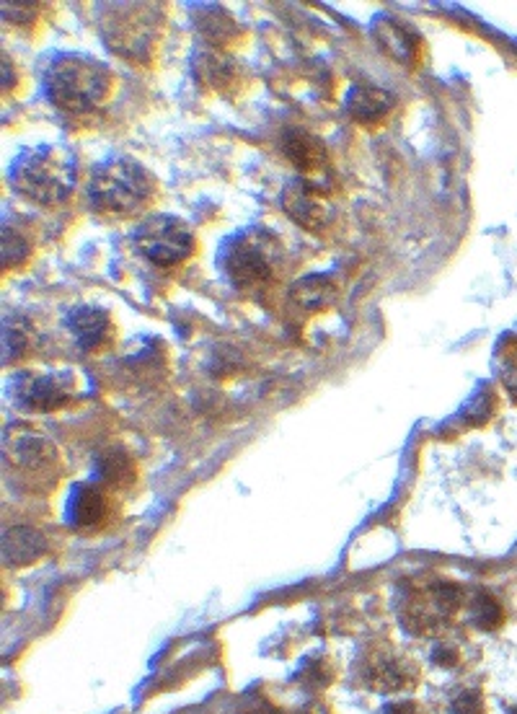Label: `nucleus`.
I'll use <instances>...</instances> for the list:
<instances>
[{"mask_svg": "<svg viewBox=\"0 0 517 714\" xmlns=\"http://www.w3.org/2000/svg\"><path fill=\"white\" fill-rule=\"evenodd\" d=\"M114 73L83 52H57L42 70V96L63 114L86 117L112 99Z\"/></svg>", "mask_w": 517, "mask_h": 714, "instance_id": "f257e3e1", "label": "nucleus"}, {"mask_svg": "<svg viewBox=\"0 0 517 714\" xmlns=\"http://www.w3.org/2000/svg\"><path fill=\"white\" fill-rule=\"evenodd\" d=\"M8 184L29 202L63 205L78 184V158L65 145H34L13 158Z\"/></svg>", "mask_w": 517, "mask_h": 714, "instance_id": "f03ea898", "label": "nucleus"}, {"mask_svg": "<svg viewBox=\"0 0 517 714\" xmlns=\"http://www.w3.org/2000/svg\"><path fill=\"white\" fill-rule=\"evenodd\" d=\"M156 195V176L135 158L112 156L91 169L88 202L104 218H135Z\"/></svg>", "mask_w": 517, "mask_h": 714, "instance_id": "7ed1b4c3", "label": "nucleus"}, {"mask_svg": "<svg viewBox=\"0 0 517 714\" xmlns=\"http://www.w3.org/2000/svg\"><path fill=\"white\" fill-rule=\"evenodd\" d=\"M220 275L233 288H256L277 275L282 264V244L275 231L264 226L238 228L236 233L223 238L215 254Z\"/></svg>", "mask_w": 517, "mask_h": 714, "instance_id": "20e7f679", "label": "nucleus"}, {"mask_svg": "<svg viewBox=\"0 0 517 714\" xmlns=\"http://www.w3.org/2000/svg\"><path fill=\"white\" fill-rule=\"evenodd\" d=\"M96 26L109 50L130 63H148L158 50L163 13L156 3H101Z\"/></svg>", "mask_w": 517, "mask_h": 714, "instance_id": "39448f33", "label": "nucleus"}, {"mask_svg": "<svg viewBox=\"0 0 517 714\" xmlns=\"http://www.w3.org/2000/svg\"><path fill=\"white\" fill-rule=\"evenodd\" d=\"M132 246L140 257L156 267H176L197 249L192 228L174 215H150L132 233Z\"/></svg>", "mask_w": 517, "mask_h": 714, "instance_id": "423d86ee", "label": "nucleus"}, {"mask_svg": "<svg viewBox=\"0 0 517 714\" xmlns=\"http://www.w3.org/2000/svg\"><path fill=\"white\" fill-rule=\"evenodd\" d=\"M357 681L378 694H401L419 683V665L388 642L370 645L355 665Z\"/></svg>", "mask_w": 517, "mask_h": 714, "instance_id": "0eeeda50", "label": "nucleus"}, {"mask_svg": "<svg viewBox=\"0 0 517 714\" xmlns=\"http://www.w3.org/2000/svg\"><path fill=\"white\" fill-rule=\"evenodd\" d=\"M8 394L13 404L26 412H55L70 404L75 396L73 370H21L8 378Z\"/></svg>", "mask_w": 517, "mask_h": 714, "instance_id": "6e6552de", "label": "nucleus"}, {"mask_svg": "<svg viewBox=\"0 0 517 714\" xmlns=\"http://www.w3.org/2000/svg\"><path fill=\"white\" fill-rule=\"evenodd\" d=\"M282 210L308 231H324L334 223L337 207L329 195V187L316 182L313 176H298L282 189Z\"/></svg>", "mask_w": 517, "mask_h": 714, "instance_id": "1a4fd4ad", "label": "nucleus"}, {"mask_svg": "<svg viewBox=\"0 0 517 714\" xmlns=\"http://www.w3.org/2000/svg\"><path fill=\"white\" fill-rule=\"evenodd\" d=\"M112 513V497L109 489L99 482H81L70 489L68 505H65V520L70 528L78 531H94L101 528Z\"/></svg>", "mask_w": 517, "mask_h": 714, "instance_id": "9d476101", "label": "nucleus"}, {"mask_svg": "<svg viewBox=\"0 0 517 714\" xmlns=\"http://www.w3.org/2000/svg\"><path fill=\"white\" fill-rule=\"evenodd\" d=\"M370 34H373L380 50L396 63L417 65L422 60V37L417 34V29H412L406 21L396 19L391 13L375 16Z\"/></svg>", "mask_w": 517, "mask_h": 714, "instance_id": "9b49d317", "label": "nucleus"}, {"mask_svg": "<svg viewBox=\"0 0 517 714\" xmlns=\"http://www.w3.org/2000/svg\"><path fill=\"white\" fill-rule=\"evenodd\" d=\"M453 616L448 614L443 608V603L437 601V595L432 593V585H427L424 590H417V593L406 595L404 606L399 611V621L401 627L412 637H432V634H440L448 621Z\"/></svg>", "mask_w": 517, "mask_h": 714, "instance_id": "f8f14e48", "label": "nucleus"}, {"mask_svg": "<svg viewBox=\"0 0 517 714\" xmlns=\"http://www.w3.org/2000/svg\"><path fill=\"white\" fill-rule=\"evenodd\" d=\"M6 453L13 461V466L24 471V474L52 476V471H57L55 443L44 438L42 433H34V430L13 433Z\"/></svg>", "mask_w": 517, "mask_h": 714, "instance_id": "ddd939ff", "label": "nucleus"}, {"mask_svg": "<svg viewBox=\"0 0 517 714\" xmlns=\"http://www.w3.org/2000/svg\"><path fill=\"white\" fill-rule=\"evenodd\" d=\"M65 326L75 337L78 347L94 352L112 339V314L101 306H75L65 316Z\"/></svg>", "mask_w": 517, "mask_h": 714, "instance_id": "4468645a", "label": "nucleus"}, {"mask_svg": "<svg viewBox=\"0 0 517 714\" xmlns=\"http://www.w3.org/2000/svg\"><path fill=\"white\" fill-rule=\"evenodd\" d=\"M393 107H396V96L386 88L373 86V83H355L347 91V99H344V109H347L349 117L355 122H362V125L380 122L391 114Z\"/></svg>", "mask_w": 517, "mask_h": 714, "instance_id": "2eb2a0df", "label": "nucleus"}, {"mask_svg": "<svg viewBox=\"0 0 517 714\" xmlns=\"http://www.w3.org/2000/svg\"><path fill=\"white\" fill-rule=\"evenodd\" d=\"M94 482L101 487L112 489H127L138 479V469H135V458L122 448V445H109L101 448L94 458Z\"/></svg>", "mask_w": 517, "mask_h": 714, "instance_id": "dca6fc26", "label": "nucleus"}, {"mask_svg": "<svg viewBox=\"0 0 517 714\" xmlns=\"http://www.w3.org/2000/svg\"><path fill=\"white\" fill-rule=\"evenodd\" d=\"M197 55V52H194ZM238 68L218 47H207L194 57V78L215 94H228L238 83Z\"/></svg>", "mask_w": 517, "mask_h": 714, "instance_id": "f3484780", "label": "nucleus"}, {"mask_svg": "<svg viewBox=\"0 0 517 714\" xmlns=\"http://www.w3.org/2000/svg\"><path fill=\"white\" fill-rule=\"evenodd\" d=\"M282 153L290 158L300 176H313L326 166L324 143L311 132L300 130V127H293L282 135Z\"/></svg>", "mask_w": 517, "mask_h": 714, "instance_id": "a211bd4d", "label": "nucleus"}, {"mask_svg": "<svg viewBox=\"0 0 517 714\" xmlns=\"http://www.w3.org/2000/svg\"><path fill=\"white\" fill-rule=\"evenodd\" d=\"M47 554V539L37 528L16 526L3 533V559L11 567H26Z\"/></svg>", "mask_w": 517, "mask_h": 714, "instance_id": "6ab92c4d", "label": "nucleus"}, {"mask_svg": "<svg viewBox=\"0 0 517 714\" xmlns=\"http://www.w3.org/2000/svg\"><path fill=\"white\" fill-rule=\"evenodd\" d=\"M339 298V285L329 275H308L298 280L290 290V301L306 311L329 308Z\"/></svg>", "mask_w": 517, "mask_h": 714, "instance_id": "aec40b11", "label": "nucleus"}, {"mask_svg": "<svg viewBox=\"0 0 517 714\" xmlns=\"http://www.w3.org/2000/svg\"><path fill=\"white\" fill-rule=\"evenodd\" d=\"M200 29H202V37L210 42V47H223V44L233 42L238 34V26L236 21L228 16L225 11H220V8L210 6V13H200Z\"/></svg>", "mask_w": 517, "mask_h": 714, "instance_id": "412c9836", "label": "nucleus"}, {"mask_svg": "<svg viewBox=\"0 0 517 714\" xmlns=\"http://www.w3.org/2000/svg\"><path fill=\"white\" fill-rule=\"evenodd\" d=\"M471 621H474L481 632H494V629L505 624V608H502V603H499L492 593L481 590V593L474 595V601H471Z\"/></svg>", "mask_w": 517, "mask_h": 714, "instance_id": "4be33fe9", "label": "nucleus"}, {"mask_svg": "<svg viewBox=\"0 0 517 714\" xmlns=\"http://www.w3.org/2000/svg\"><path fill=\"white\" fill-rule=\"evenodd\" d=\"M32 345V329L26 326V321H6L3 326V363H16L19 357L26 355Z\"/></svg>", "mask_w": 517, "mask_h": 714, "instance_id": "5701e85b", "label": "nucleus"}, {"mask_svg": "<svg viewBox=\"0 0 517 714\" xmlns=\"http://www.w3.org/2000/svg\"><path fill=\"white\" fill-rule=\"evenodd\" d=\"M32 254V238L21 233L16 226H3V264L19 267Z\"/></svg>", "mask_w": 517, "mask_h": 714, "instance_id": "b1692460", "label": "nucleus"}, {"mask_svg": "<svg viewBox=\"0 0 517 714\" xmlns=\"http://www.w3.org/2000/svg\"><path fill=\"white\" fill-rule=\"evenodd\" d=\"M331 681H334V668L321 655L306 660V665L298 671V683H303L308 689H326Z\"/></svg>", "mask_w": 517, "mask_h": 714, "instance_id": "393cba45", "label": "nucleus"}, {"mask_svg": "<svg viewBox=\"0 0 517 714\" xmlns=\"http://www.w3.org/2000/svg\"><path fill=\"white\" fill-rule=\"evenodd\" d=\"M450 714H486L484 694L479 689H463L453 696Z\"/></svg>", "mask_w": 517, "mask_h": 714, "instance_id": "a878e982", "label": "nucleus"}, {"mask_svg": "<svg viewBox=\"0 0 517 714\" xmlns=\"http://www.w3.org/2000/svg\"><path fill=\"white\" fill-rule=\"evenodd\" d=\"M430 658L437 668H455V665L461 663V650L450 645V642H437V645L432 647Z\"/></svg>", "mask_w": 517, "mask_h": 714, "instance_id": "bb28decb", "label": "nucleus"}, {"mask_svg": "<svg viewBox=\"0 0 517 714\" xmlns=\"http://www.w3.org/2000/svg\"><path fill=\"white\" fill-rule=\"evenodd\" d=\"M380 714H427V709L414 699H396V702H388Z\"/></svg>", "mask_w": 517, "mask_h": 714, "instance_id": "cd10ccee", "label": "nucleus"}, {"mask_svg": "<svg viewBox=\"0 0 517 714\" xmlns=\"http://www.w3.org/2000/svg\"><path fill=\"white\" fill-rule=\"evenodd\" d=\"M275 714H282V712H275ZM293 714H318V712H311V709H303V712H293Z\"/></svg>", "mask_w": 517, "mask_h": 714, "instance_id": "c85d7f7f", "label": "nucleus"}, {"mask_svg": "<svg viewBox=\"0 0 517 714\" xmlns=\"http://www.w3.org/2000/svg\"><path fill=\"white\" fill-rule=\"evenodd\" d=\"M507 714H517V707H510V712H507Z\"/></svg>", "mask_w": 517, "mask_h": 714, "instance_id": "c756f323", "label": "nucleus"}]
</instances>
